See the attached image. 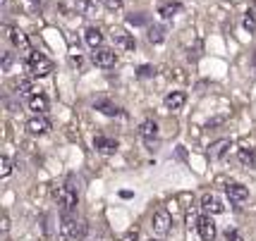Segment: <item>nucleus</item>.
I'll list each match as a JSON object with an SVG mask.
<instances>
[{
  "label": "nucleus",
  "mask_w": 256,
  "mask_h": 241,
  "mask_svg": "<svg viewBox=\"0 0 256 241\" xmlns=\"http://www.w3.org/2000/svg\"><path fill=\"white\" fill-rule=\"evenodd\" d=\"M86 234H89V225L84 220L70 218V215L62 218V225H60V239L62 241H82Z\"/></svg>",
  "instance_id": "f257e3e1"
},
{
  "label": "nucleus",
  "mask_w": 256,
  "mask_h": 241,
  "mask_svg": "<svg viewBox=\"0 0 256 241\" xmlns=\"http://www.w3.org/2000/svg\"><path fill=\"white\" fill-rule=\"evenodd\" d=\"M26 65H29V72H32L34 77H48V74L53 72V62H50L44 53H34V50H29Z\"/></svg>",
  "instance_id": "f03ea898"
},
{
  "label": "nucleus",
  "mask_w": 256,
  "mask_h": 241,
  "mask_svg": "<svg viewBox=\"0 0 256 241\" xmlns=\"http://www.w3.org/2000/svg\"><path fill=\"white\" fill-rule=\"evenodd\" d=\"M53 196H56V201H58V206L65 210V213H70V210H74L77 208V201H79V196H77V189L74 187H60V189H56L53 191Z\"/></svg>",
  "instance_id": "7ed1b4c3"
},
{
  "label": "nucleus",
  "mask_w": 256,
  "mask_h": 241,
  "mask_svg": "<svg viewBox=\"0 0 256 241\" xmlns=\"http://www.w3.org/2000/svg\"><path fill=\"white\" fill-rule=\"evenodd\" d=\"M170 227H172V215H170L166 208L156 210V213H154V218H151V230H154V234L166 237L168 232H170Z\"/></svg>",
  "instance_id": "20e7f679"
},
{
  "label": "nucleus",
  "mask_w": 256,
  "mask_h": 241,
  "mask_svg": "<svg viewBox=\"0 0 256 241\" xmlns=\"http://www.w3.org/2000/svg\"><path fill=\"white\" fill-rule=\"evenodd\" d=\"M94 65L100 67V69H110L118 62V53L112 48H94V55H91Z\"/></svg>",
  "instance_id": "39448f33"
},
{
  "label": "nucleus",
  "mask_w": 256,
  "mask_h": 241,
  "mask_svg": "<svg viewBox=\"0 0 256 241\" xmlns=\"http://www.w3.org/2000/svg\"><path fill=\"white\" fill-rule=\"evenodd\" d=\"M232 148V141L230 139H218V141H213L211 146H208V158L211 160H223L225 153Z\"/></svg>",
  "instance_id": "423d86ee"
},
{
  "label": "nucleus",
  "mask_w": 256,
  "mask_h": 241,
  "mask_svg": "<svg viewBox=\"0 0 256 241\" xmlns=\"http://www.w3.org/2000/svg\"><path fill=\"white\" fill-rule=\"evenodd\" d=\"M112 41H115L118 48H122V50H134V45H136L134 36L127 33L124 29H112Z\"/></svg>",
  "instance_id": "0eeeda50"
},
{
  "label": "nucleus",
  "mask_w": 256,
  "mask_h": 241,
  "mask_svg": "<svg viewBox=\"0 0 256 241\" xmlns=\"http://www.w3.org/2000/svg\"><path fill=\"white\" fill-rule=\"evenodd\" d=\"M196 232H199V237L204 241H213L216 239V234H218V230H216V222H213L211 218H204L199 220V227H196Z\"/></svg>",
  "instance_id": "6e6552de"
},
{
  "label": "nucleus",
  "mask_w": 256,
  "mask_h": 241,
  "mask_svg": "<svg viewBox=\"0 0 256 241\" xmlns=\"http://www.w3.org/2000/svg\"><path fill=\"white\" fill-rule=\"evenodd\" d=\"M225 194L230 198V203H244L246 198H249V191H246V187H242V184H228V187H225Z\"/></svg>",
  "instance_id": "1a4fd4ad"
},
{
  "label": "nucleus",
  "mask_w": 256,
  "mask_h": 241,
  "mask_svg": "<svg viewBox=\"0 0 256 241\" xmlns=\"http://www.w3.org/2000/svg\"><path fill=\"white\" fill-rule=\"evenodd\" d=\"M139 136H142L146 143H154L158 139V124L154 120L142 122V124H139Z\"/></svg>",
  "instance_id": "9d476101"
},
{
  "label": "nucleus",
  "mask_w": 256,
  "mask_h": 241,
  "mask_svg": "<svg viewBox=\"0 0 256 241\" xmlns=\"http://www.w3.org/2000/svg\"><path fill=\"white\" fill-rule=\"evenodd\" d=\"M48 129H50V122L46 120V117H41V115H38V117H32V120L26 122V132L34 134V136H38V134H46Z\"/></svg>",
  "instance_id": "9b49d317"
},
{
  "label": "nucleus",
  "mask_w": 256,
  "mask_h": 241,
  "mask_svg": "<svg viewBox=\"0 0 256 241\" xmlns=\"http://www.w3.org/2000/svg\"><path fill=\"white\" fill-rule=\"evenodd\" d=\"M94 148H96V151H100V153L110 155V153H115L120 146H118V141H115V139H108V136H96V139H94Z\"/></svg>",
  "instance_id": "f8f14e48"
},
{
  "label": "nucleus",
  "mask_w": 256,
  "mask_h": 241,
  "mask_svg": "<svg viewBox=\"0 0 256 241\" xmlns=\"http://www.w3.org/2000/svg\"><path fill=\"white\" fill-rule=\"evenodd\" d=\"M201 208L206 210V213H213V215H218V213H223L225 206L218 201V198L213 196V194H206V196L201 198Z\"/></svg>",
  "instance_id": "ddd939ff"
},
{
  "label": "nucleus",
  "mask_w": 256,
  "mask_h": 241,
  "mask_svg": "<svg viewBox=\"0 0 256 241\" xmlns=\"http://www.w3.org/2000/svg\"><path fill=\"white\" fill-rule=\"evenodd\" d=\"M163 103H166L168 110H180L184 103H187V96H184L182 91H172V93H168V96H166V100H163Z\"/></svg>",
  "instance_id": "4468645a"
},
{
  "label": "nucleus",
  "mask_w": 256,
  "mask_h": 241,
  "mask_svg": "<svg viewBox=\"0 0 256 241\" xmlns=\"http://www.w3.org/2000/svg\"><path fill=\"white\" fill-rule=\"evenodd\" d=\"M237 160L242 167H256V151L254 148H240V153H237Z\"/></svg>",
  "instance_id": "2eb2a0df"
},
{
  "label": "nucleus",
  "mask_w": 256,
  "mask_h": 241,
  "mask_svg": "<svg viewBox=\"0 0 256 241\" xmlns=\"http://www.w3.org/2000/svg\"><path fill=\"white\" fill-rule=\"evenodd\" d=\"M94 108L103 112V115H108V117H118V115H122V110L118 108V105H112L110 100H96L94 103Z\"/></svg>",
  "instance_id": "dca6fc26"
},
{
  "label": "nucleus",
  "mask_w": 256,
  "mask_h": 241,
  "mask_svg": "<svg viewBox=\"0 0 256 241\" xmlns=\"http://www.w3.org/2000/svg\"><path fill=\"white\" fill-rule=\"evenodd\" d=\"M29 110H34L36 115H44L46 110H48V98L41 96V93H34L32 98H29Z\"/></svg>",
  "instance_id": "f3484780"
},
{
  "label": "nucleus",
  "mask_w": 256,
  "mask_h": 241,
  "mask_svg": "<svg viewBox=\"0 0 256 241\" xmlns=\"http://www.w3.org/2000/svg\"><path fill=\"white\" fill-rule=\"evenodd\" d=\"M10 38H12V43H14V48L29 50V36H26L24 31H20V29H10Z\"/></svg>",
  "instance_id": "a211bd4d"
},
{
  "label": "nucleus",
  "mask_w": 256,
  "mask_h": 241,
  "mask_svg": "<svg viewBox=\"0 0 256 241\" xmlns=\"http://www.w3.org/2000/svg\"><path fill=\"white\" fill-rule=\"evenodd\" d=\"M178 12H182V5H180V2H166V5L158 7V14H160L163 19H172Z\"/></svg>",
  "instance_id": "6ab92c4d"
},
{
  "label": "nucleus",
  "mask_w": 256,
  "mask_h": 241,
  "mask_svg": "<svg viewBox=\"0 0 256 241\" xmlns=\"http://www.w3.org/2000/svg\"><path fill=\"white\" fill-rule=\"evenodd\" d=\"M84 38H86V43L91 45V48H100V43H103V33L98 31V29H86L84 31Z\"/></svg>",
  "instance_id": "aec40b11"
},
{
  "label": "nucleus",
  "mask_w": 256,
  "mask_h": 241,
  "mask_svg": "<svg viewBox=\"0 0 256 241\" xmlns=\"http://www.w3.org/2000/svg\"><path fill=\"white\" fill-rule=\"evenodd\" d=\"M166 26H148V41L151 43H163L166 41Z\"/></svg>",
  "instance_id": "412c9836"
},
{
  "label": "nucleus",
  "mask_w": 256,
  "mask_h": 241,
  "mask_svg": "<svg viewBox=\"0 0 256 241\" xmlns=\"http://www.w3.org/2000/svg\"><path fill=\"white\" fill-rule=\"evenodd\" d=\"M77 7L84 12L86 17H94L96 10H98V2H96V0H77Z\"/></svg>",
  "instance_id": "4be33fe9"
},
{
  "label": "nucleus",
  "mask_w": 256,
  "mask_h": 241,
  "mask_svg": "<svg viewBox=\"0 0 256 241\" xmlns=\"http://www.w3.org/2000/svg\"><path fill=\"white\" fill-rule=\"evenodd\" d=\"M242 26H244L249 33H256V14H254V10L244 12V17H242Z\"/></svg>",
  "instance_id": "5701e85b"
},
{
  "label": "nucleus",
  "mask_w": 256,
  "mask_h": 241,
  "mask_svg": "<svg viewBox=\"0 0 256 241\" xmlns=\"http://www.w3.org/2000/svg\"><path fill=\"white\" fill-rule=\"evenodd\" d=\"M10 172H12V160L8 158V155H2V158H0V177H2V179H8Z\"/></svg>",
  "instance_id": "b1692460"
},
{
  "label": "nucleus",
  "mask_w": 256,
  "mask_h": 241,
  "mask_svg": "<svg viewBox=\"0 0 256 241\" xmlns=\"http://www.w3.org/2000/svg\"><path fill=\"white\" fill-rule=\"evenodd\" d=\"M199 215H196V213H192V210H187V215H184V222H187V227H194V230H196V227H199Z\"/></svg>",
  "instance_id": "393cba45"
},
{
  "label": "nucleus",
  "mask_w": 256,
  "mask_h": 241,
  "mask_svg": "<svg viewBox=\"0 0 256 241\" xmlns=\"http://www.w3.org/2000/svg\"><path fill=\"white\" fill-rule=\"evenodd\" d=\"M136 74H139L142 79H148V77H154V74H156V69H154L151 65H142L139 69H136Z\"/></svg>",
  "instance_id": "a878e982"
},
{
  "label": "nucleus",
  "mask_w": 256,
  "mask_h": 241,
  "mask_svg": "<svg viewBox=\"0 0 256 241\" xmlns=\"http://www.w3.org/2000/svg\"><path fill=\"white\" fill-rule=\"evenodd\" d=\"M103 5H106V10H110V12L122 10V0H103Z\"/></svg>",
  "instance_id": "bb28decb"
},
{
  "label": "nucleus",
  "mask_w": 256,
  "mask_h": 241,
  "mask_svg": "<svg viewBox=\"0 0 256 241\" xmlns=\"http://www.w3.org/2000/svg\"><path fill=\"white\" fill-rule=\"evenodd\" d=\"M146 22H148V19H146L144 14H130V17H127V24H134V26H144Z\"/></svg>",
  "instance_id": "cd10ccee"
},
{
  "label": "nucleus",
  "mask_w": 256,
  "mask_h": 241,
  "mask_svg": "<svg viewBox=\"0 0 256 241\" xmlns=\"http://www.w3.org/2000/svg\"><path fill=\"white\" fill-rule=\"evenodd\" d=\"M32 91H34V86L29 79H22V81L17 84V93H32Z\"/></svg>",
  "instance_id": "c85d7f7f"
},
{
  "label": "nucleus",
  "mask_w": 256,
  "mask_h": 241,
  "mask_svg": "<svg viewBox=\"0 0 256 241\" xmlns=\"http://www.w3.org/2000/svg\"><path fill=\"white\" fill-rule=\"evenodd\" d=\"M225 241H244V237H242L237 230H228L225 232Z\"/></svg>",
  "instance_id": "c756f323"
},
{
  "label": "nucleus",
  "mask_w": 256,
  "mask_h": 241,
  "mask_svg": "<svg viewBox=\"0 0 256 241\" xmlns=\"http://www.w3.org/2000/svg\"><path fill=\"white\" fill-rule=\"evenodd\" d=\"M136 239H139V230L134 227V230H130V232H127V234H124V237H122V239H120V241H136Z\"/></svg>",
  "instance_id": "7c9ffc66"
},
{
  "label": "nucleus",
  "mask_w": 256,
  "mask_h": 241,
  "mask_svg": "<svg viewBox=\"0 0 256 241\" xmlns=\"http://www.w3.org/2000/svg\"><path fill=\"white\" fill-rule=\"evenodd\" d=\"M10 65H12V53H5V55H2V69L8 72V69H10Z\"/></svg>",
  "instance_id": "2f4dec72"
},
{
  "label": "nucleus",
  "mask_w": 256,
  "mask_h": 241,
  "mask_svg": "<svg viewBox=\"0 0 256 241\" xmlns=\"http://www.w3.org/2000/svg\"><path fill=\"white\" fill-rule=\"evenodd\" d=\"M151 241H160V239H151Z\"/></svg>",
  "instance_id": "473e14b6"
},
{
  "label": "nucleus",
  "mask_w": 256,
  "mask_h": 241,
  "mask_svg": "<svg viewBox=\"0 0 256 241\" xmlns=\"http://www.w3.org/2000/svg\"><path fill=\"white\" fill-rule=\"evenodd\" d=\"M2 2H5V0H2Z\"/></svg>",
  "instance_id": "72a5a7b5"
}]
</instances>
